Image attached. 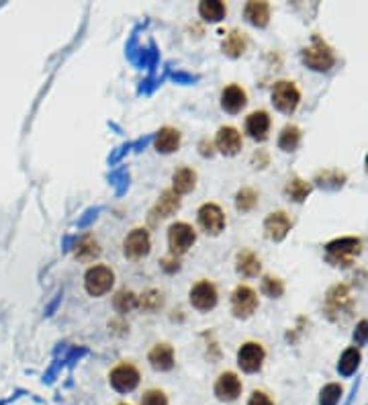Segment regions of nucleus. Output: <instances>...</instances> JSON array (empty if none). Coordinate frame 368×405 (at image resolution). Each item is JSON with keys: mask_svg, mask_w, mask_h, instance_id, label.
<instances>
[{"mask_svg": "<svg viewBox=\"0 0 368 405\" xmlns=\"http://www.w3.org/2000/svg\"><path fill=\"white\" fill-rule=\"evenodd\" d=\"M303 61L315 72H328L331 66L336 64V56H333L330 45L319 35H315L309 47L303 49Z\"/></svg>", "mask_w": 368, "mask_h": 405, "instance_id": "f257e3e1", "label": "nucleus"}, {"mask_svg": "<svg viewBox=\"0 0 368 405\" xmlns=\"http://www.w3.org/2000/svg\"><path fill=\"white\" fill-rule=\"evenodd\" d=\"M360 250H362V242L358 237H340L326 246L328 260L336 266H350Z\"/></svg>", "mask_w": 368, "mask_h": 405, "instance_id": "f03ea898", "label": "nucleus"}, {"mask_svg": "<svg viewBox=\"0 0 368 405\" xmlns=\"http://www.w3.org/2000/svg\"><path fill=\"white\" fill-rule=\"evenodd\" d=\"M115 283V274L109 266H102V264H97L93 269H88L86 276H84V289L88 295L93 297H100L105 293H109L111 287Z\"/></svg>", "mask_w": 368, "mask_h": 405, "instance_id": "7ed1b4c3", "label": "nucleus"}, {"mask_svg": "<svg viewBox=\"0 0 368 405\" xmlns=\"http://www.w3.org/2000/svg\"><path fill=\"white\" fill-rule=\"evenodd\" d=\"M299 100H301V93H299V88L292 82L280 80V82L274 84V88H272V102H274V107L278 111L291 115L292 111L299 107Z\"/></svg>", "mask_w": 368, "mask_h": 405, "instance_id": "20e7f679", "label": "nucleus"}, {"mask_svg": "<svg viewBox=\"0 0 368 405\" xmlns=\"http://www.w3.org/2000/svg\"><path fill=\"white\" fill-rule=\"evenodd\" d=\"M196 240V233L194 230L189 225V223H172L170 230H168V246H170V254L172 256H182L186 254L189 248L194 244Z\"/></svg>", "mask_w": 368, "mask_h": 405, "instance_id": "39448f33", "label": "nucleus"}, {"mask_svg": "<svg viewBox=\"0 0 368 405\" xmlns=\"http://www.w3.org/2000/svg\"><path fill=\"white\" fill-rule=\"evenodd\" d=\"M258 309V295L256 290L246 287V285H239L237 289L233 290L232 295V311L235 317H250L254 311Z\"/></svg>", "mask_w": 368, "mask_h": 405, "instance_id": "423d86ee", "label": "nucleus"}, {"mask_svg": "<svg viewBox=\"0 0 368 405\" xmlns=\"http://www.w3.org/2000/svg\"><path fill=\"white\" fill-rule=\"evenodd\" d=\"M198 223L201 228L211 235H217L225 230V215L221 211L219 205L215 203H205L201 209H198Z\"/></svg>", "mask_w": 368, "mask_h": 405, "instance_id": "0eeeda50", "label": "nucleus"}, {"mask_svg": "<svg viewBox=\"0 0 368 405\" xmlns=\"http://www.w3.org/2000/svg\"><path fill=\"white\" fill-rule=\"evenodd\" d=\"M264 358H266L264 348L256 342H246L237 352V365L242 367L244 372H258L262 368Z\"/></svg>", "mask_w": 368, "mask_h": 405, "instance_id": "6e6552de", "label": "nucleus"}, {"mask_svg": "<svg viewBox=\"0 0 368 405\" xmlns=\"http://www.w3.org/2000/svg\"><path fill=\"white\" fill-rule=\"evenodd\" d=\"M111 385L119 393H131L139 385V370L133 365H119L111 370Z\"/></svg>", "mask_w": 368, "mask_h": 405, "instance_id": "1a4fd4ad", "label": "nucleus"}, {"mask_svg": "<svg viewBox=\"0 0 368 405\" xmlns=\"http://www.w3.org/2000/svg\"><path fill=\"white\" fill-rule=\"evenodd\" d=\"M150 248H152V240H150V233L141 228H137L133 232L129 233L123 242V250H125V256L127 258H143L150 254Z\"/></svg>", "mask_w": 368, "mask_h": 405, "instance_id": "9d476101", "label": "nucleus"}, {"mask_svg": "<svg viewBox=\"0 0 368 405\" xmlns=\"http://www.w3.org/2000/svg\"><path fill=\"white\" fill-rule=\"evenodd\" d=\"M326 307H328V313L330 317H340V313L344 315H350L352 311V295H350L348 287L344 285H338L328 293V301H326Z\"/></svg>", "mask_w": 368, "mask_h": 405, "instance_id": "9b49d317", "label": "nucleus"}, {"mask_svg": "<svg viewBox=\"0 0 368 405\" xmlns=\"http://www.w3.org/2000/svg\"><path fill=\"white\" fill-rule=\"evenodd\" d=\"M191 303L198 311H209L217 305V289L213 283L201 281L191 289Z\"/></svg>", "mask_w": 368, "mask_h": 405, "instance_id": "f8f14e48", "label": "nucleus"}, {"mask_svg": "<svg viewBox=\"0 0 368 405\" xmlns=\"http://www.w3.org/2000/svg\"><path fill=\"white\" fill-rule=\"evenodd\" d=\"M215 395L219 401H235L242 395V381L237 379L235 372H223L219 375L215 383Z\"/></svg>", "mask_w": 368, "mask_h": 405, "instance_id": "ddd939ff", "label": "nucleus"}, {"mask_svg": "<svg viewBox=\"0 0 368 405\" xmlns=\"http://www.w3.org/2000/svg\"><path fill=\"white\" fill-rule=\"evenodd\" d=\"M292 221L289 219V215L285 211H276L271 213L264 221V230H266V235L274 240V242H280L287 237V233L291 230Z\"/></svg>", "mask_w": 368, "mask_h": 405, "instance_id": "4468645a", "label": "nucleus"}, {"mask_svg": "<svg viewBox=\"0 0 368 405\" xmlns=\"http://www.w3.org/2000/svg\"><path fill=\"white\" fill-rule=\"evenodd\" d=\"M215 146L221 154L235 155L242 150V135L235 127H221L215 137Z\"/></svg>", "mask_w": 368, "mask_h": 405, "instance_id": "2eb2a0df", "label": "nucleus"}, {"mask_svg": "<svg viewBox=\"0 0 368 405\" xmlns=\"http://www.w3.org/2000/svg\"><path fill=\"white\" fill-rule=\"evenodd\" d=\"M246 102H248V97H246V90L242 88V86H237V84H232V86H227L223 93H221V107H223V111H227V113H239L244 107H246Z\"/></svg>", "mask_w": 368, "mask_h": 405, "instance_id": "dca6fc26", "label": "nucleus"}, {"mask_svg": "<svg viewBox=\"0 0 368 405\" xmlns=\"http://www.w3.org/2000/svg\"><path fill=\"white\" fill-rule=\"evenodd\" d=\"M148 360H150L152 368L160 370V372H166V370L174 367V348L170 344H155L150 350Z\"/></svg>", "mask_w": 368, "mask_h": 405, "instance_id": "f3484780", "label": "nucleus"}, {"mask_svg": "<svg viewBox=\"0 0 368 405\" xmlns=\"http://www.w3.org/2000/svg\"><path fill=\"white\" fill-rule=\"evenodd\" d=\"M178 209H180V194H176L174 191H164L162 196L158 199L155 207L152 209V221L166 219V217H170Z\"/></svg>", "mask_w": 368, "mask_h": 405, "instance_id": "a211bd4d", "label": "nucleus"}, {"mask_svg": "<svg viewBox=\"0 0 368 405\" xmlns=\"http://www.w3.org/2000/svg\"><path fill=\"white\" fill-rule=\"evenodd\" d=\"M271 129V117L266 111H254L252 115L246 119V131L252 135L254 139L264 141L268 137Z\"/></svg>", "mask_w": 368, "mask_h": 405, "instance_id": "6ab92c4d", "label": "nucleus"}, {"mask_svg": "<svg viewBox=\"0 0 368 405\" xmlns=\"http://www.w3.org/2000/svg\"><path fill=\"white\" fill-rule=\"evenodd\" d=\"M154 146L155 150L162 152V154H172V152L178 150V146H180V131L174 129V127H164V129H160L158 135H155Z\"/></svg>", "mask_w": 368, "mask_h": 405, "instance_id": "aec40b11", "label": "nucleus"}, {"mask_svg": "<svg viewBox=\"0 0 368 405\" xmlns=\"http://www.w3.org/2000/svg\"><path fill=\"white\" fill-rule=\"evenodd\" d=\"M244 15L254 27H266L271 20V4L268 2H248Z\"/></svg>", "mask_w": 368, "mask_h": 405, "instance_id": "412c9836", "label": "nucleus"}, {"mask_svg": "<svg viewBox=\"0 0 368 405\" xmlns=\"http://www.w3.org/2000/svg\"><path fill=\"white\" fill-rule=\"evenodd\" d=\"M235 269L244 276H258L262 264H260V258L252 250H242L237 254V266Z\"/></svg>", "mask_w": 368, "mask_h": 405, "instance_id": "4be33fe9", "label": "nucleus"}, {"mask_svg": "<svg viewBox=\"0 0 368 405\" xmlns=\"http://www.w3.org/2000/svg\"><path fill=\"white\" fill-rule=\"evenodd\" d=\"M246 47H248V39H246V35H244L242 31H237V29L230 31L225 41H223V52H225L230 58H239V56L246 52Z\"/></svg>", "mask_w": 368, "mask_h": 405, "instance_id": "5701e85b", "label": "nucleus"}, {"mask_svg": "<svg viewBox=\"0 0 368 405\" xmlns=\"http://www.w3.org/2000/svg\"><path fill=\"white\" fill-rule=\"evenodd\" d=\"M172 182H174V191L176 194H186L191 193L196 184V174H194L193 168H180L176 170L174 176H172Z\"/></svg>", "mask_w": 368, "mask_h": 405, "instance_id": "b1692460", "label": "nucleus"}, {"mask_svg": "<svg viewBox=\"0 0 368 405\" xmlns=\"http://www.w3.org/2000/svg\"><path fill=\"white\" fill-rule=\"evenodd\" d=\"M225 4L223 2H217V0H207V2H201L198 4V15L205 20H211V23H219V20L225 17Z\"/></svg>", "mask_w": 368, "mask_h": 405, "instance_id": "393cba45", "label": "nucleus"}, {"mask_svg": "<svg viewBox=\"0 0 368 405\" xmlns=\"http://www.w3.org/2000/svg\"><path fill=\"white\" fill-rule=\"evenodd\" d=\"M301 141V129L297 125H287L278 137V148L285 152H295Z\"/></svg>", "mask_w": 368, "mask_h": 405, "instance_id": "a878e982", "label": "nucleus"}, {"mask_svg": "<svg viewBox=\"0 0 368 405\" xmlns=\"http://www.w3.org/2000/svg\"><path fill=\"white\" fill-rule=\"evenodd\" d=\"M98 254H100V248H98L97 240H93L90 235H84L76 246V258L78 260H84V262H90L95 260Z\"/></svg>", "mask_w": 368, "mask_h": 405, "instance_id": "bb28decb", "label": "nucleus"}, {"mask_svg": "<svg viewBox=\"0 0 368 405\" xmlns=\"http://www.w3.org/2000/svg\"><path fill=\"white\" fill-rule=\"evenodd\" d=\"M358 367H360V352H358V348H348V350L342 354L340 363H338V370H340L344 377H350L352 372H356V368Z\"/></svg>", "mask_w": 368, "mask_h": 405, "instance_id": "cd10ccee", "label": "nucleus"}, {"mask_svg": "<svg viewBox=\"0 0 368 405\" xmlns=\"http://www.w3.org/2000/svg\"><path fill=\"white\" fill-rule=\"evenodd\" d=\"M256 205H258V193L250 187L239 189V193L235 196V207L239 211H252Z\"/></svg>", "mask_w": 368, "mask_h": 405, "instance_id": "c85d7f7f", "label": "nucleus"}, {"mask_svg": "<svg viewBox=\"0 0 368 405\" xmlns=\"http://www.w3.org/2000/svg\"><path fill=\"white\" fill-rule=\"evenodd\" d=\"M346 180V174L340 170H326V172L317 174V184L324 189H340Z\"/></svg>", "mask_w": 368, "mask_h": 405, "instance_id": "c756f323", "label": "nucleus"}, {"mask_svg": "<svg viewBox=\"0 0 368 405\" xmlns=\"http://www.w3.org/2000/svg\"><path fill=\"white\" fill-rule=\"evenodd\" d=\"M309 193L311 184L305 182V180H301V178H292V180H289V184H287V194L291 196L292 201H297V203L305 201Z\"/></svg>", "mask_w": 368, "mask_h": 405, "instance_id": "7c9ffc66", "label": "nucleus"}, {"mask_svg": "<svg viewBox=\"0 0 368 405\" xmlns=\"http://www.w3.org/2000/svg\"><path fill=\"white\" fill-rule=\"evenodd\" d=\"M342 397V387L330 383L321 389V397H319V404L321 405H336Z\"/></svg>", "mask_w": 368, "mask_h": 405, "instance_id": "2f4dec72", "label": "nucleus"}, {"mask_svg": "<svg viewBox=\"0 0 368 405\" xmlns=\"http://www.w3.org/2000/svg\"><path fill=\"white\" fill-rule=\"evenodd\" d=\"M262 290L268 295V297H280L283 293H285V283L280 281V278H276V276H264V281H262Z\"/></svg>", "mask_w": 368, "mask_h": 405, "instance_id": "473e14b6", "label": "nucleus"}, {"mask_svg": "<svg viewBox=\"0 0 368 405\" xmlns=\"http://www.w3.org/2000/svg\"><path fill=\"white\" fill-rule=\"evenodd\" d=\"M137 297L131 293V290H121L119 295L115 297V307L123 313H127L129 309L136 307Z\"/></svg>", "mask_w": 368, "mask_h": 405, "instance_id": "72a5a7b5", "label": "nucleus"}, {"mask_svg": "<svg viewBox=\"0 0 368 405\" xmlns=\"http://www.w3.org/2000/svg\"><path fill=\"white\" fill-rule=\"evenodd\" d=\"M141 405H168V397L164 395V391L152 389V391H148V393L143 395Z\"/></svg>", "mask_w": 368, "mask_h": 405, "instance_id": "f704fd0d", "label": "nucleus"}, {"mask_svg": "<svg viewBox=\"0 0 368 405\" xmlns=\"http://www.w3.org/2000/svg\"><path fill=\"white\" fill-rule=\"evenodd\" d=\"M368 340V322H360L358 326H356V331H354V342L356 344H364Z\"/></svg>", "mask_w": 368, "mask_h": 405, "instance_id": "c9c22d12", "label": "nucleus"}, {"mask_svg": "<svg viewBox=\"0 0 368 405\" xmlns=\"http://www.w3.org/2000/svg\"><path fill=\"white\" fill-rule=\"evenodd\" d=\"M248 405H274V404H272V399L264 393V391H254Z\"/></svg>", "mask_w": 368, "mask_h": 405, "instance_id": "e433bc0d", "label": "nucleus"}, {"mask_svg": "<svg viewBox=\"0 0 368 405\" xmlns=\"http://www.w3.org/2000/svg\"><path fill=\"white\" fill-rule=\"evenodd\" d=\"M367 170H368V155H367Z\"/></svg>", "mask_w": 368, "mask_h": 405, "instance_id": "4c0bfd02", "label": "nucleus"}]
</instances>
